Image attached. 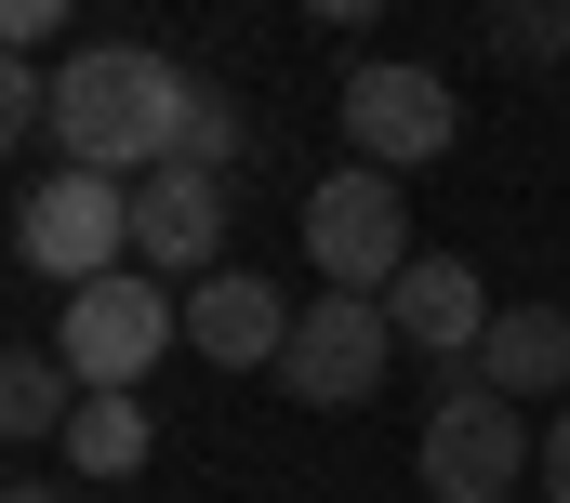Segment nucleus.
Instances as JSON below:
<instances>
[{
	"label": "nucleus",
	"instance_id": "14",
	"mask_svg": "<svg viewBox=\"0 0 570 503\" xmlns=\"http://www.w3.org/2000/svg\"><path fill=\"white\" fill-rule=\"evenodd\" d=\"M239 146H253V107H239L226 80H199V93H186V159H199V172H239Z\"/></svg>",
	"mask_w": 570,
	"mask_h": 503
},
{
	"label": "nucleus",
	"instance_id": "19",
	"mask_svg": "<svg viewBox=\"0 0 570 503\" xmlns=\"http://www.w3.org/2000/svg\"><path fill=\"white\" fill-rule=\"evenodd\" d=\"M305 13H318V27H372L385 0H305Z\"/></svg>",
	"mask_w": 570,
	"mask_h": 503
},
{
	"label": "nucleus",
	"instance_id": "1",
	"mask_svg": "<svg viewBox=\"0 0 570 503\" xmlns=\"http://www.w3.org/2000/svg\"><path fill=\"white\" fill-rule=\"evenodd\" d=\"M186 93H199V67H173L146 40H94L80 67H53V146L80 172H159V159H186Z\"/></svg>",
	"mask_w": 570,
	"mask_h": 503
},
{
	"label": "nucleus",
	"instance_id": "16",
	"mask_svg": "<svg viewBox=\"0 0 570 503\" xmlns=\"http://www.w3.org/2000/svg\"><path fill=\"white\" fill-rule=\"evenodd\" d=\"M0 132H13V146H40V132H53V67H27V53L0 67Z\"/></svg>",
	"mask_w": 570,
	"mask_h": 503
},
{
	"label": "nucleus",
	"instance_id": "17",
	"mask_svg": "<svg viewBox=\"0 0 570 503\" xmlns=\"http://www.w3.org/2000/svg\"><path fill=\"white\" fill-rule=\"evenodd\" d=\"M67 13H80V0H0V40H13V53H40Z\"/></svg>",
	"mask_w": 570,
	"mask_h": 503
},
{
	"label": "nucleus",
	"instance_id": "18",
	"mask_svg": "<svg viewBox=\"0 0 570 503\" xmlns=\"http://www.w3.org/2000/svg\"><path fill=\"white\" fill-rule=\"evenodd\" d=\"M544 503H570V411L544 424Z\"/></svg>",
	"mask_w": 570,
	"mask_h": 503
},
{
	"label": "nucleus",
	"instance_id": "8",
	"mask_svg": "<svg viewBox=\"0 0 570 503\" xmlns=\"http://www.w3.org/2000/svg\"><path fill=\"white\" fill-rule=\"evenodd\" d=\"M134 265L146 278H213L226 265V172H199V159L134 172Z\"/></svg>",
	"mask_w": 570,
	"mask_h": 503
},
{
	"label": "nucleus",
	"instance_id": "12",
	"mask_svg": "<svg viewBox=\"0 0 570 503\" xmlns=\"http://www.w3.org/2000/svg\"><path fill=\"white\" fill-rule=\"evenodd\" d=\"M146 397H80L67 411V477H94V491H120V477H146Z\"/></svg>",
	"mask_w": 570,
	"mask_h": 503
},
{
	"label": "nucleus",
	"instance_id": "21",
	"mask_svg": "<svg viewBox=\"0 0 570 503\" xmlns=\"http://www.w3.org/2000/svg\"><path fill=\"white\" fill-rule=\"evenodd\" d=\"M558 40H570V0H558Z\"/></svg>",
	"mask_w": 570,
	"mask_h": 503
},
{
	"label": "nucleus",
	"instance_id": "3",
	"mask_svg": "<svg viewBox=\"0 0 570 503\" xmlns=\"http://www.w3.org/2000/svg\"><path fill=\"white\" fill-rule=\"evenodd\" d=\"M13 265L27 278H53V292H80V278H120L134 265V172H40L27 199H13Z\"/></svg>",
	"mask_w": 570,
	"mask_h": 503
},
{
	"label": "nucleus",
	"instance_id": "9",
	"mask_svg": "<svg viewBox=\"0 0 570 503\" xmlns=\"http://www.w3.org/2000/svg\"><path fill=\"white\" fill-rule=\"evenodd\" d=\"M385 318H399L412 358H478V332H491L504 305H491V278H478L464 251H412V265L385 278Z\"/></svg>",
	"mask_w": 570,
	"mask_h": 503
},
{
	"label": "nucleus",
	"instance_id": "7",
	"mask_svg": "<svg viewBox=\"0 0 570 503\" xmlns=\"http://www.w3.org/2000/svg\"><path fill=\"white\" fill-rule=\"evenodd\" d=\"M451 132H464V107H451L438 67H345V146L358 159L425 172V159H451Z\"/></svg>",
	"mask_w": 570,
	"mask_h": 503
},
{
	"label": "nucleus",
	"instance_id": "11",
	"mask_svg": "<svg viewBox=\"0 0 570 503\" xmlns=\"http://www.w3.org/2000/svg\"><path fill=\"white\" fill-rule=\"evenodd\" d=\"M478 384L491 397H570V305H504L491 332H478Z\"/></svg>",
	"mask_w": 570,
	"mask_h": 503
},
{
	"label": "nucleus",
	"instance_id": "20",
	"mask_svg": "<svg viewBox=\"0 0 570 503\" xmlns=\"http://www.w3.org/2000/svg\"><path fill=\"white\" fill-rule=\"evenodd\" d=\"M0 503H80V491H53V477H13V491H0Z\"/></svg>",
	"mask_w": 570,
	"mask_h": 503
},
{
	"label": "nucleus",
	"instance_id": "5",
	"mask_svg": "<svg viewBox=\"0 0 570 503\" xmlns=\"http://www.w3.org/2000/svg\"><path fill=\"white\" fill-rule=\"evenodd\" d=\"M412 464H425L438 503H504L518 477H544V437H531V411H518V397L464 384V397H438V411H425Z\"/></svg>",
	"mask_w": 570,
	"mask_h": 503
},
{
	"label": "nucleus",
	"instance_id": "2",
	"mask_svg": "<svg viewBox=\"0 0 570 503\" xmlns=\"http://www.w3.org/2000/svg\"><path fill=\"white\" fill-rule=\"evenodd\" d=\"M173 332H186V292H173V278H146V265L80 278V292L53 305V358L94 384V397H134V384L173 358Z\"/></svg>",
	"mask_w": 570,
	"mask_h": 503
},
{
	"label": "nucleus",
	"instance_id": "15",
	"mask_svg": "<svg viewBox=\"0 0 570 503\" xmlns=\"http://www.w3.org/2000/svg\"><path fill=\"white\" fill-rule=\"evenodd\" d=\"M491 53H504V67H570L558 0H491Z\"/></svg>",
	"mask_w": 570,
	"mask_h": 503
},
{
	"label": "nucleus",
	"instance_id": "13",
	"mask_svg": "<svg viewBox=\"0 0 570 503\" xmlns=\"http://www.w3.org/2000/svg\"><path fill=\"white\" fill-rule=\"evenodd\" d=\"M80 397H94V384L67 372L53 345H27V358L0 372V437H67V411H80Z\"/></svg>",
	"mask_w": 570,
	"mask_h": 503
},
{
	"label": "nucleus",
	"instance_id": "10",
	"mask_svg": "<svg viewBox=\"0 0 570 503\" xmlns=\"http://www.w3.org/2000/svg\"><path fill=\"white\" fill-rule=\"evenodd\" d=\"M186 345H199L213 372H279V345H292L279 278H253V265H213V278H186Z\"/></svg>",
	"mask_w": 570,
	"mask_h": 503
},
{
	"label": "nucleus",
	"instance_id": "4",
	"mask_svg": "<svg viewBox=\"0 0 570 503\" xmlns=\"http://www.w3.org/2000/svg\"><path fill=\"white\" fill-rule=\"evenodd\" d=\"M305 265H318L332 292H385V278L412 265V186H399L385 159L318 172V186H305Z\"/></svg>",
	"mask_w": 570,
	"mask_h": 503
},
{
	"label": "nucleus",
	"instance_id": "6",
	"mask_svg": "<svg viewBox=\"0 0 570 503\" xmlns=\"http://www.w3.org/2000/svg\"><path fill=\"white\" fill-rule=\"evenodd\" d=\"M399 358V318H385V292H318V305H292V345H279V384L305 411H358L372 384Z\"/></svg>",
	"mask_w": 570,
	"mask_h": 503
}]
</instances>
